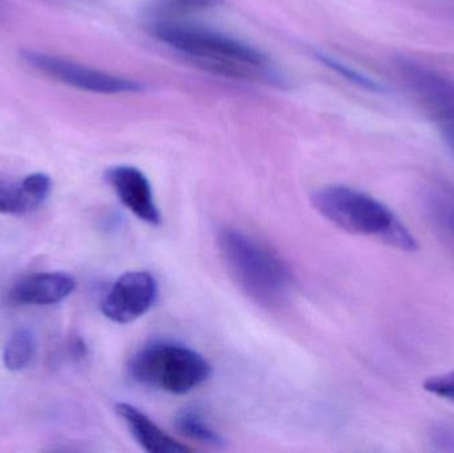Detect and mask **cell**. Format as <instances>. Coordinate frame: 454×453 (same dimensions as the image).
Segmentation results:
<instances>
[{"label":"cell","instance_id":"6da1fadb","mask_svg":"<svg viewBox=\"0 0 454 453\" xmlns=\"http://www.w3.org/2000/svg\"><path fill=\"white\" fill-rule=\"evenodd\" d=\"M151 28L157 39L213 74L253 82L278 80L274 66L261 51L229 35L169 18L156 19Z\"/></svg>","mask_w":454,"mask_h":453},{"label":"cell","instance_id":"7a4b0ae2","mask_svg":"<svg viewBox=\"0 0 454 453\" xmlns=\"http://www.w3.org/2000/svg\"><path fill=\"white\" fill-rule=\"evenodd\" d=\"M315 209L341 230L372 237L402 250L416 252L418 239L389 207L364 191L344 185L325 186L312 196Z\"/></svg>","mask_w":454,"mask_h":453},{"label":"cell","instance_id":"3957f363","mask_svg":"<svg viewBox=\"0 0 454 453\" xmlns=\"http://www.w3.org/2000/svg\"><path fill=\"white\" fill-rule=\"evenodd\" d=\"M218 245L227 270L248 297L267 308L287 300L293 289L290 269L266 245L231 228L221 231Z\"/></svg>","mask_w":454,"mask_h":453},{"label":"cell","instance_id":"277c9868","mask_svg":"<svg viewBox=\"0 0 454 453\" xmlns=\"http://www.w3.org/2000/svg\"><path fill=\"white\" fill-rule=\"evenodd\" d=\"M135 382L173 395H184L209 379L212 366L192 348L168 340L149 343L129 362Z\"/></svg>","mask_w":454,"mask_h":453},{"label":"cell","instance_id":"5b68a950","mask_svg":"<svg viewBox=\"0 0 454 453\" xmlns=\"http://www.w3.org/2000/svg\"><path fill=\"white\" fill-rule=\"evenodd\" d=\"M20 56L27 66L36 69L40 74H47L56 82H63L76 90L101 93V95L135 93L143 90L140 82L135 80L98 71V69L51 55V53L23 51Z\"/></svg>","mask_w":454,"mask_h":453},{"label":"cell","instance_id":"8992f818","mask_svg":"<svg viewBox=\"0 0 454 453\" xmlns=\"http://www.w3.org/2000/svg\"><path fill=\"white\" fill-rule=\"evenodd\" d=\"M400 74L424 111L436 122L442 138L454 153V82L434 69L402 60Z\"/></svg>","mask_w":454,"mask_h":453},{"label":"cell","instance_id":"52a82bcc","mask_svg":"<svg viewBox=\"0 0 454 453\" xmlns=\"http://www.w3.org/2000/svg\"><path fill=\"white\" fill-rule=\"evenodd\" d=\"M157 282L148 271H129L120 277L101 301V311L116 324H130L156 302Z\"/></svg>","mask_w":454,"mask_h":453},{"label":"cell","instance_id":"ba28073f","mask_svg":"<svg viewBox=\"0 0 454 453\" xmlns=\"http://www.w3.org/2000/svg\"><path fill=\"white\" fill-rule=\"evenodd\" d=\"M106 178L122 205L136 217L149 225H159L161 223V215L154 202L151 184L141 170L121 165L111 168Z\"/></svg>","mask_w":454,"mask_h":453},{"label":"cell","instance_id":"9c48e42d","mask_svg":"<svg viewBox=\"0 0 454 453\" xmlns=\"http://www.w3.org/2000/svg\"><path fill=\"white\" fill-rule=\"evenodd\" d=\"M76 289L74 277L63 271L37 273L13 285L11 302L24 306H50L67 300Z\"/></svg>","mask_w":454,"mask_h":453},{"label":"cell","instance_id":"30bf717a","mask_svg":"<svg viewBox=\"0 0 454 453\" xmlns=\"http://www.w3.org/2000/svg\"><path fill=\"white\" fill-rule=\"evenodd\" d=\"M52 181L44 173H32L21 181L0 178V213L23 215L35 212L47 201Z\"/></svg>","mask_w":454,"mask_h":453},{"label":"cell","instance_id":"8fae6325","mask_svg":"<svg viewBox=\"0 0 454 453\" xmlns=\"http://www.w3.org/2000/svg\"><path fill=\"white\" fill-rule=\"evenodd\" d=\"M116 412L124 420L130 433L136 439L141 449L149 453H181L189 452L191 449L172 436L165 433L156 423L136 407L128 403H119Z\"/></svg>","mask_w":454,"mask_h":453},{"label":"cell","instance_id":"7c38bea8","mask_svg":"<svg viewBox=\"0 0 454 453\" xmlns=\"http://www.w3.org/2000/svg\"><path fill=\"white\" fill-rule=\"evenodd\" d=\"M426 210L434 228L454 244V185L434 181L427 189Z\"/></svg>","mask_w":454,"mask_h":453},{"label":"cell","instance_id":"4fadbf2b","mask_svg":"<svg viewBox=\"0 0 454 453\" xmlns=\"http://www.w3.org/2000/svg\"><path fill=\"white\" fill-rule=\"evenodd\" d=\"M175 426L181 435L189 441H196L207 447L223 446V439L209 422L204 414L197 409H185L176 415Z\"/></svg>","mask_w":454,"mask_h":453},{"label":"cell","instance_id":"5bb4252c","mask_svg":"<svg viewBox=\"0 0 454 453\" xmlns=\"http://www.w3.org/2000/svg\"><path fill=\"white\" fill-rule=\"evenodd\" d=\"M36 338L29 329H18L11 334L3 350V363L10 371L26 370L36 355Z\"/></svg>","mask_w":454,"mask_h":453},{"label":"cell","instance_id":"9a60e30c","mask_svg":"<svg viewBox=\"0 0 454 453\" xmlns=\"http://www.w3.org/2000/svg\"><path fill=\"white\" fill-rule=\"evenodd\" d=\"M424 388L432 395L454 403V370L428 378L424 383Z\"/></svg>","mask_w":454,"mask_h":453},{"label":"cell","instance_id":"2e32d148","mask_svg":"<svg viewBox=\"0 0 454 453\" xmlns=\"http://www.w3.org/2000/svg\"><path fill=\"white\" fill-rule=\"evenodd\" d=\"M320 60L323 63L327 64L331 68L335 69L339 74H343L346 79L351 80L355 84L360 85V87L367 88V90H379L380 87L376 84L373 80L368 79L367 76H363L359 72L355 71V69L349 68V66H344L340 61L335 60V59L330 58V56H320Z\"/></svg>","mask_w":454,"mask_h":453},{"label":"cell","instance_id":"e0dca14e","mask_svg":"<svg viewBox=\"0 0 454 453\" xmlns=\"http://www.w3.org/2000/svg\"><path fill=\"white\" fill-rule=\"evenodd\" d=\"M180 4L192 8H210L220 4L223 0H177Z\"/></svg>","mask_w":454,"mask_h":453}]
</instances>
